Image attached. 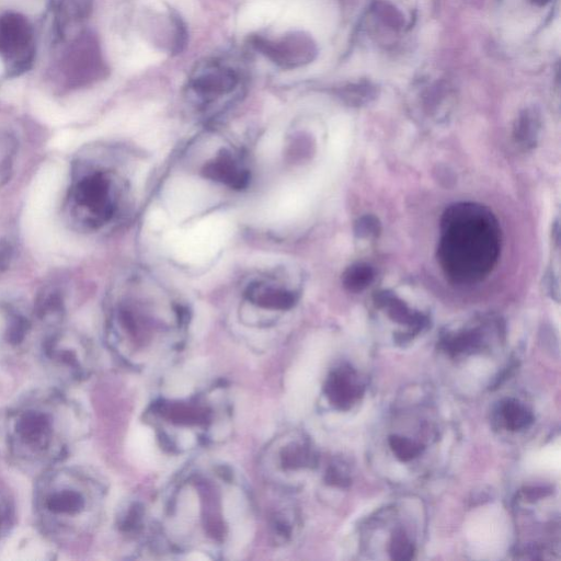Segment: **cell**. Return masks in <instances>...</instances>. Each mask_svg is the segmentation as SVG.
Wrapping results in <instances>:
<instances>
[{"instance_id": "14", "label": "cell", "mask_w": 561, "mask_h": 561, "mask_svg": "<svg viewBox=\"0 0 561 561\" xmlns=\"http://www.w3.org/2000/svg\"><path fill=\"white\" fill-rule=\"evenodd\" d=\"M33 314L43 326L56 329L65 315L63 291L56 285L43 288L34 303Z\"/></svg>"}, {"instance_id": "12", "label": "cell", "mask_w": 561, "mask_h": 561, "mask_svg": "<svg viewBox=\"0 0 561 561\" xmlns=\"http://www.w3.org/2000/svg\"><path fill=\"white\" fill-rule=\"evenodd\" d=\"M203 176L234 189L243 190L248 186V170L231 152L223 151L203 168Z\"/></svg>"}, {"instance_id": "8", "label": "cell", "mask_w": 561, "mask_h": 561, "mask_svg": "<svg viewBox=\"0 0 561 561\" xmlns=\"http://www.w3.org/2000/svg\"><path fill=\"white\" fill-rule=\"evenodd\" d=\"M0 56L10 74L29 70L34 57V34L29 20L18 13L0 16Z\"/></svg>"}, {"instance_id": "1", "label": "cell", "mask_w": 561, "mask_h": 561, "mask_svg": "<svg viewBox=\"0 0 561 561\" xmlns=\"http://www.w3.org/2000/svg\"><path fill=\"white\" fill-rule=\"evenodd\" d=\"M85 418L74 400L57 389H38L10 407L6 449L20 471L38 477L60 465L83 437Z\"/></svg>"}, {"instance_id": "28", "label": "cell", "mask_w": 561, "mask_h": 561, "mask_svg": "<svg viewBox=\"0 0 561 561\" xmlns=\"http://www.w3.org/2000/svg\"><path fill=\"white\" fill-rule=\"evenodd\" d=\"M326 480L328 484L338 487H348L351 483L348 476L343 475L336 467L328 469Z\"/></svg>"}, {"instance_id": "23", "label": "cell", "mask_w": 561, "mask_h": 561, "mask_svg": "<svg viewBox=\"0 0 561 561\" xmlns=\"http://www.w3.org/2000/svg\"><path fill=\"white\" fill-rule=\"evenodd\" d=\"M389 553L394 560H411L415 555V547L410 543L404 531L397 530L392 537Z\"/></svg>"}, {"instance_id": "19", "label": "cell", "mask_w": 561, "mask_h": 561, "mask_svg": "<svg viewBox=\"0 0 561 561\" xmlns=\"http://www.w3.org/2000/svg\"><path fill=\"white\" fill-rule=\"evenodd\" d=\"M373 279V269L365 263H357L346 271L345 276H343V284L351 292H361L368 288Z\"/></svg>"}, {"instance_id": "10", "label": "cell", "mask_w": 561, "mask_h": 561, "mask_svg": "<svg viewBox=\"0 0 561 561\" xmlns=\"http://www.w3.org/2000/svg\"><path fill=\"white\" fill-rule=\"evenodd\" d=\"M33 311L16 303H0V351L16 352L24 348L33 330Z\"/></svg>"}, {"instance_id": "18", "label": "cell", "mask_w": 561, "mask_h": 561, "mask_svg": "<svg viewBox=\"0 0 561 561\" xmlns=\"http://www.w3.org/2000/svg\"><path fill=\"white\" fill-rule=\"evenodd\" d=\"M480 345H482V335L479 330L465 331L460 335L446 337L442 340V348L452 357L465 351L476 350Z\"/></svg>"}, {"instance_id": "15", "label": "cell", "mask_w": 561, "mask_h": 561, "mask_svg": "<svg viewBox=\"0 0 561 561\" xmlns=\"http://www.w3.org/2000/svg\"><path fill=\"white\" fill-rule=\"evenodd\" d=\"M94 0H59L56 8V24L61 36L78 24H82L93 9Z\"/></svg>"}, {"instance_id": "6", "label": "cell", "mask_w": 561, "mask_h": 561, "mask_svg": "<svg viewBox=\"0 0 561 561\" xmlns=\"http://www.w3.org/2000/svg\"><path fill=\"white\" fill-rule=\"evenodd\" d=\"M60 74L68 89H79L97 82L106 75L99 42L93 33H79L62 54Z\"/></svg>"}, {"instance_id": "16", "label": "cell", "mask_w": 561, "mask_h": 561, "mask_svg": "<svg viewBox=\"0 0 561 561\" xmlns=\"http://www.w3.org/2000/svg\"><path fill=\"white\" fill-rule=\"evenodd\" d=\"M19 143L13 134L0 133V189L13 177Z\"/></svg>"}, {"instance_id": "24", "label": "cell", "mask_w": 561, "mask_h": 561, "mask_svg": "<svg viewBox=\"0 0 561 561\" xmlns=\"http://www.w3.org/2000/svg\"><path fill=\"white\" fill-rule=\"evenodd\" d=\"M14 523L15 510L13 503L3 491H0V540L10 535Z\"/></svg>"}, {"instance_id": "29", "label": "cell", "mask_w": 561, "mask_h": 561, "mask_svg": "<svg viewBox=\"0 0 561 561\" xmlns=\"http://www.w3.org/2000/svg\"><path fill=\"white\" fill-rule=\"evenodd\" d=\"M547 494L548 492H546L543 488H532L525 492V495L528 496L531 501L545 497Z\"/></svg>"}, {"instance_id": "11", "label": "cell", "mask_w": 561, "mask_h": 561, "mask_svg": "<svg viewBox=\"0 0 561 561\" xmlns=\"http://www.w3.org/2000/svg\"><path fill=\"white\" fill-rule=\"evenodd\" d=\"M325 394L332 406L348 410L359 402L364 394V386L351 366H341L329 375Z\"/></svg>"}, {"instance_id": "26", "label": "cell", "mask_w": 561, "mask_h": 561, "mask_svg": "<svg viewBox=\"0 0 561 561\" xmlns=\"http://www.w3.org/2000/svg\"><path fill=\"white\" fill-rule=\"evenodd\" d=\"M381 224L376 217L366 215L356 224V235L362 238L379 235Z\"/></svg>"}, {"instance_id": "27", "label": "cell", "mask_w": 561, "mask_h": 561, "mask_svg": "<svg viewBox=\"0 0 561 561\" xmlns=\"http://www.w3.org/2000/svg\"><path fill=\"white\" fill-rule=\"evenodd\" d=\"M15 257V247L9 239L0 240V274L6 272Z\"/></svg>"}, {"instance_id": "20", "label": "cell", "mask_w": 561, "mask_h": 561, "mask_svg": "<svg viewBox=\"0 0 561 561\" xmlns=\"http://www.w3.org/2000/svg\"><path fill=\"white\" fill-rule=\"evenodd\" d=\"M538 120L534 113L526 111L515 128V137L526 147L533 146L538 133Z\"/></svg>"}, {"instance_id": "5", "label": "cell", "mask_w": 561, "mask_h": 561, "mask_svg": "<svg viewBox=\"0 0 561 561\" xmlns=\"http://www.w3.org/2000/svg\"><path fill=\"white\" fill-rule=\"evenodd\" d=\"M41 357L45 368L63 383L83 381L90 371L88 343L75 330H52L43 339Z\"/></svg>"}, {"instance_id": "9", "label": "cell", "mask_w": 561, "mask_h": 561, "mask_svg": "<svg viewBox=\"0 0 561 561\" xmlns=\"http://www.w3.org/2000/svg\"><path fill=\"white\" fill-rule=\"evenodd\" d=\"M254 45L274 64L289 70L311 63L316 55L315 43L303 33L286 34L278 39L257 38Z\"/></svg>"}, {"instance_id": "3", "label": "cell", "mask_w": 561, "mask_h": 561, "mask_svg": "<svg viewBox=\"0 0 561 561\" xmlns=\"http://www.w3.org/2000/svg\"><path fill=\"white\" fill-rule=\"evenodd\" d=\"M439 260L450 280L475 284L495 268L500 255V228L483 205L457 203L442 219Z\"/></svg>"}, {"instance_id": "17", "label": "cell", "mask_w": 561, "mask_h": 561, "mask_svg": "<svg viewBox=\"0 0 561 561\" xmlns=\"http://www.w3.org/2000/svg\"><path fill=\"white\" fill-rule=\"evenodd\" d=\"M500 415L510 431L529 428L534 420L532 412L515 399H507L501 403Z\"/></svg>"}, {"instance_id": "4", "label": "cell", "mask_w": 561, "mask_h": 561, "mask_svg": "<svg viewBox=\"0 0 561 561\" xmlns=\"http://www.w3.org/2000/svg\"><path fill=\"white\" fill-rule=\"evenodd\" d=\"M119 191L111 171L94 159L79 156L72 166V182L64 203L68 223L78 231H97L118 212Z\"/></svg>"}, {"instance_id": "2", "label": "cell", "mask_w": 561, "mask_h": 561, "mask_svg": "<svg viewBox=\"0 0 561 561\" xmlns=\"http://www.w3.org/2000/svg\"><path fill=\"white\" fill-rule=\"evenodd\" d=\"M103 501L98 480L76 466L57 465L34 489L40 531L53 543H75L96 528Z\"/></svg>"}, {"instance_id": "22", "label": "cell", "mask_w": 561, "mask_h": 561, "mask_svg": "<svg viewBox=\"0 0 561 561\" xmlns=\"http://www.w3.org/2000/svg\"><path fill=\"white\" fill-rule=\"evenodd\" d=\"M314 456L305 445L294 444L283 452L282 463L286 467H305L313 462Z\"/></svg>"}, {"instance_id": "13", "label": "cell", "mask_w": 561, "mask_h": 561, "mask_svg": "<svg viewBox=\"0 0 561 561\" xmlns=\"http://www.w3.org/2000/svg\"><path fill=\"white\" fill-rule=\"evenodd\" d=\"M247 300L254 305L270 311H288L297 302L294 292L280 285L266 282L250 284L246 291Z\"/></svg>"}, {"instance_id": "25", "label": "cell", "mask_w": 561, "mask_h": 561, "mask_svg": "<svg viewBox=\"0 0 561 561\" xmlns=\"http://www.w3.org/2000/svg\"><path fill=\"white\" fill-rule=\"evenodd\" d=\"M375 13L383 20L385 25L393 29H400L405 25L404 16L392 5L382 2L376 3Z\"/></svg>"}, {"instance_id": "30", "label": "cell", "mask_w": 561, "mask_h": 561, "mask_svg": "<svg viewBox=\"0 0 561 561\" xmlns=\"http://www.w3.org/2000/svg\"><path fill=\"white\" fill-rule=\"evenodd\" d=\"M530 2L536 6H545L549 3V0H530Z\"/></svg>"}, {"instance_id": "7", "label": "cell", "mask_w": 561, "mask_h": 561, "mask_svg": "<svg viewBox=\"0 0 561 561\" xmlns=\"http://www.w3.org/2000/svg\"><path fill=\"white\" fill-rule=\"evenodd\" d=\"M243 76L231 62L212 59L197 65L189 79V94L198 105L208 107L231 97L242 87Z\"/></svg>"}, {"instance_id": "21", "label": "cell", "mask_w": 561, "mask_h": 561, "mask_svg": "<svg viewBox=\"0 0 561 561\" xmlns=\"http://www.w3.org/2000/svg\"><path fill=\"white\" fill-rule=\"evenodd\" d=\"M389 445H391V449L397 456V459L402 462H409L416 459L423 450L421 444L406 438L398 437V435H392V437L389 438Z\"/></svg>"}]
</instances>
